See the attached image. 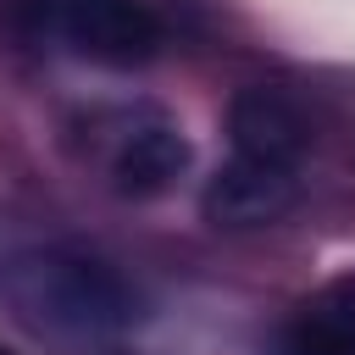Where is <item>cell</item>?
<instances>
[{
    "label": "cell",
    "mask_w": 355,
    "mask_h": 355,
    "mask_svg": "<svg viewBox=\"0 0 355 355\" xmlns=\"http://www.w3.org/2000/svg\"><path fill=\"white\" fill-rule=\"evenodd\" d=\"M17 300L50 322V327H72V333H111V327H128L133 322V294L128 283L94 261V255H78V250H44L33 261L17 266Z\"/></svg>",
    "instance_id": "1"
},
{
    "label": "cell",
    "mask_w": 355,
    "mask_h": 355,
    "mask_svg": "<svg viewBox=\"0 0 355 355\" xmlns=\"http://www.w3.org/2000/svg\"><path fill=\"white\" fill-rule=\"evenodd\" d=\"M39 22L100 67H144L161 50V22L144 0H39Z\"/></svg>",
    "instance_id": "2"
},
{
    "label": "cell",
    "mask_w": 355,
    "mask_h": 355,
    "mask_svg": "<svg viewBox=\"0 0 355 355\" xmlns=\"http://www.w3.org/2000/svg\"><path fill=\"white\" fill-rule=\"evenodd\" d=\"M227 139H233V155H244V161L300 172V161L311 150V122H305L300 100H288L283 89L255 83V89L233 94V105H227Z\"/></svg>",
    "instance_id": "3"
},
{
    "label": "cell",
    "mask_w": 355,
    "mask_h": 355,
    "mask_svg": "<svg viewBox=\"0 0 355 355\" xmlns=\"http://www.w3.org/2000/svg\"><path fill=\"white\" fill-rule=\"evenodd\" d=\"M189 166V144L183 133L155 116V111H139L116 128L111 139V155H105V172H111V189L128 194V200H150L161 189H172V178Z\"/></svg>",
    "instance_id": "4"
},
{
    "label": "cell",
    "mask_w": 355,
    "mask_h": 355,
    "mask_svg": "<svg viewBox=\"0 0 355 355\" xmlns=\"http://www.w3.org/2000/svg\"><path fill=\"white\" fill-rule=\"evenodd\" d=\"M300 200V172L288 166H261L233 155L211 183H205V216L216 227H266L277 216H288Z\"/></svg>",
    "instance_id": "5"
},
{
    "label": "cell",
    "mask_w": 355,
    "mask_h": 355,
    "mask_svg": "<svg viewBox=\"0 0 355 355\" xmlns=\"http://www.w3.org/2000/svg\"><path fill=\"white\" fill-rule=\"evenodd\" d=\"M272 355H355V277L327 283L277 333Z\"/></svg>",
    "instance_id": "6"
},
{
    "label": "cell",
    "mask_w": 355,
    "mask_h": 355,
    "mask_svg": "<svg viewBox=\"0 0 355 355\" xmlns=\"http://www.w3.org/2000/svg\"><path fill=\"white\" fill-rule=\"evenodd\" d=\"M0 355H17V349H6V344H0Z\"/></svg>",
    "instance_id": "7"
}]
</instances>
